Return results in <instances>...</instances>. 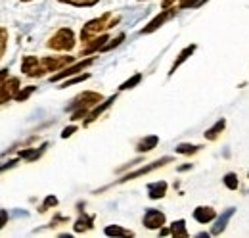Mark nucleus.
I'll use <instances>...</instances> for the list:
<instances>
[{
    "label": "nucleus",
    "mask_w": 249,
    "mask_h": 238,
    "mask_svg": "<svg viewBox=\"0 0 249 238\" xmlns=\"http://www.w3.org/2000/svg\"><path fill=\"white\" fill-rule=\"evenodd\" d=\"M75 44H77V39H75V31L71 27H60L46 40V48L56 52H71Z\"/></svg>",
    "instance_id": "3"
},
{
    "label": "nucleus",
    "mask_w": 249,
    "mask_h": 238,
    "mask_svg": "<svg viewBox=\"0 0 249 238\" xmlns=\"http://www.w3.org/2000/svg\"><path fill=\"white\" fill-rule=\"evenodd\" d=\"M58 2L60 4H67V6H73V8H92L100 0H58Z\"/></svg>",
    "instance_id": "26"
},
{
    "label": "nucleus",
    "mask_w": 249,
    "mask_h": 238,
    "mask_svg": "<svg viewBox=\"0 0 249 238\" xmlns=\"http://www.w3.org/2000/svg\"><path fill=\"white\" fill-rule=\"evenodd\" d=\"M73 61H77L75 56H42L40 58V69H42V75H48V73H56L63 67L71 65Z\"/></svg>",
    "instance_id": "7"
},
{
    "label": "nucleus",
    "mask_w": 249,
    "mask_h": 238,
    "mask_svg": "<svg viewBox=\"0 0 249 238\" xmlns=\"http://www.w3.org/2000/svg\"><path fill=\"white\" fill-rule=\"evenodd\" d=\"M146 190H148V198L150 200H161V198L167 196L169 184H167V180H154V182H150L146 186Z\"/></svg>",
    "instance_id": "17"
},
{
    "label": "nucleus",
    "mask_w": 249,
    "mask_h": 238,
    "mask_svg": "<svg viewBox=\"0 0 249 238\" xmlns=\"http://www.w3.org/2000/svg\"><path fill=\"white\" fill-rule=\"evenodd\" d=\"M8 79V69H0V83H4Z\"/></svg>",
    "instance_id": "40"
},
{
    "label": "nucleus",
    "mask_w": 249,
    "mask_h": 238,
    "mask_svg": "<svg viewBox=\"0 0 249 238\" xmlns=\"http://www.w3.org/2000/svg\"><path fill=\"white\" fill-rule=\"evenodd\" d=\"M94 61H96V56L83 58V60H79V61H73L71 65H67V67L60 69V71H56L54 75H50V83H62V81L69 79V77H73V75H79L81 71L89 69Z\"/></svg>",
    "instance_id": "4"
},
{
    "label": "nucleus",
    "mask_w": 249,
    "mask_h": 238,
    "mask_svg": "<svg viewBox=\"0 0 249 238\" xmlns=\"http://www.w3.org/2000/svg\"><path fill=\"white\" fill-rule=\"evenodd\" d=\"M224 129H226V119L220 118L217 123L213 125V127H209V129L205 131V135H203V137H205V140H209V142H215L218 137L224 133Z\"/></svg>",
    "instance_id": "20"
},
{
    "label": "nucleus",
    "mask_w": 249,
    "mask_h": 238,
    "mask_svg": "<svg viewBox=\"0 0 249 238\" xmlns=\"http://www.w3.org/2000/svg\"><path fill=\"white\" fill-rule=\"evenodd\" d=\"M126 39V35L124 33H119L117 37H113V39H109L107 42H106V46L102 48V52H109V50H113V48H117L119 44H123V40Z\"/></svg>",
    "instance_id": "30"
},
{
    "label": "nucleus",
    "mask_w": 249,
    "mask_h": 238,
    "mask_svg": "<svg viewBox=\"0 0 249 238\" xmlns=\"http://www.w3.org/2000/svg\"><path fill=\"white\" fill-rule=\"evenodd\" d=\"M192 167H194L192 163H186V165H178V171H180V173H184V171H190Z\"/></svg>",
    "instance_id": "39"
},
{
    "label": "nucleus",
    "mask_w": 249,
    "mask_h": 238,
    "mask_svg": "<svg viewBox=\"0 0 249 238\" xmlns=\"http://www.w3.org/2000/svg\"><path fill=\"white\" fill-rule=\"evenodd\" d=\"M58 204H60V200H58V198H56L54 194H48V196L44 198V202H42V204L38 206V213H46L48 209H50V208H56Z\"/></svg>",
    "instance_id": "29"
},
{
    "label": "nucleus",
    "mask_w": 249,
    "mask_h": 238,
    "mask_svg": "<svg viewBox=\"0 0 249 238\" xmlns=\"http://www.w3.org/2000/svg\"><path fill=\"white\" fill-rule=\"evenodd\" d=\"M234 213H236V208H228L226 211H222L220 215H217L215 225L211 227V237H218V235H222L226 231V227H228L230 219L234 217Z\"/></svg>",
    "instance_id": "13"
},
{
    "label": "nucleus",
    "mask_w": 249,
    "mask_h": 238,
    "mask_svg": "<svg viewBox=\"0 0 249 238\" xmlns=\"http://www.w3.org/2000/svg\"><path fill=\"white\" fill-rule=\"evenodd\" d=\"M102 100H104L102 92H96V90H83L81 94H77V96L71 100V104H69L65 110L71 114L69 119L75 123V121H81V119L87 118V116L90 114V110H92L94 106H98Z\"/></svg>",
    "instance_id": "2"
},
{
    "label": "nucleus",
    "mask_w": 249,
    "mask_h": 238,
    "mask_svg": "<svg viewBox=\"0 0 249 238\" xmlns=\"http://www.w3.org/2000/svg\"><path fill=\"white\" fill-rule=\"evenodd\" d=\"M46 148H48V142H44V144H42V146H38V148L19 150V152H18V158H21V159H25V161L33 163V161H36V159L46 152Z\"/></svg>",
    "instance_id": "19"
},
{
    "label": "nucleus",
    "mask_w": 249,
    "mask_h": 238,
    "mask_svg": "<svg viewBox=\"0 0 249 238\" xmlns=\"http://www.w3.org/2000/svg\"><path fill=\"white\" fill-rule=\"evenodd\" d=\"M142 79H144V75L142 73H134L132 77H128L124 83H121V87H119V90H130L134 89V87H138L140 83H142Z\"/></svg>",
    "instance_id": "27"
},
{
    "label": "nucleus",
    "mask_w": 249,
    "mask_h": 238,
    "mask_svg": "<svg viewBox=\"0 0 249 238\" xmlns=\"http://www.w3.org/2000/svg\"><path fill=\"white\" fill-rule=\"evenodd\" d=\"M248 194H249V190H248Z\"/></svg>",
    "instance_id": "44"
},
{
    "label": "nucleus",
    "mask_w": 249,
    "mask_h": 238,
    "mask_svg": "<svg viewBox=\"0 0 249 238\" xmlns=\"http://www.w3.org/2000/svg\"><path fill=\"white\" fill-rule=\"evenodd\" d=\"M173 161H175V158H171V156L159 158V159L152 161V163H146V165L138 167L136 171H130V173L123 175V178H119L115 184H123V182H128V180H134V178H140V177H144V175H150V173H154V171L161 169V167H165L167 163H173Z\"/></svg>",
    "instance_id": "5"
},
{
    "label": "nucleus",
    "mask_w": 249,
    "mask_h": 238,
    "mask_svg": "<svg viewBox=\"0 0 249 238\" xmlns=\"http://www.w3.org/2000/svg\"><path fill=\"white\" fill-rule=\"evenodd\" d=\"M196 50H197V44H188V46H184V48L178 52V56L175 58V61H173V65H171V69H169V77H173V75L177 73V69H178L186 60H190V56H194Z\"/></svg>",
    "instance_id": "15"
},
{
    "label": "nucleus",
    "mask_w": 249,
    "mask_h": 238,
    "mask_svg": "<svg viewBox=\"0 0 249 238\" xmlns=\"http://www.w3.org/2000/svg\"><path fill=\"white\" fill-rule=\"evenodd\" d=\"M119 21H121V16H117V14H113V12H106V14L94 18L90 21H87V23L83 25V29H81V35H79L83 46H85L87 42H90L92 39H96V37L107 33L109 29H113Z\"/></svg>",
    "instance_id": "1"
},
{
    "label": "nucleus",
    "mask_w": 249,
    "mask_h": 238,
    "mask_svg": "<svg viewBox=\"0 0 249 238\" xmlns=\"http://www.w3.org/2000/svg\"><path fill=\"white\" fill-rule=\"evenodd\" d=\"M104 235H106V237H134L132 231L124 229L121 225H107V227L104 229Z\"/></svg>",
    "instance_id": "22"
},
{
    "label": "nucleus",
    "mask_w": 249,
    "mask_h": 238,
    "mask_svg": "<svg viewBox=\"0 0 249 238\" xmlns=\"http://www.w3.org/2000/svg\"><path fill=\"white\" fill-rule=\"evenodd\" d=\"M6 48H8V29L6 27H0V60L4 58Z\"/></svg>",
    "instance_id": "31"
},
{
    "label": "nucleus",
    "mask_w": 249,
    "mask_h": 238,
    "mask_svg": "<svg viewBox=\"0 0 249 238\" xmlns=\"http://www.w3.org/2000/svg\"><path fill=\"white\" fill-rule=\"evenodd\" d=\"M117 96H119V94H113V96H109V98H104L98 106H94L92 110H90V114L83 119V127H90L94 121H98V119L102 118V116H104V114H106V112L115 104Z\"/></svg>",
    "instance_id": "9"
},
{
    "label": "nucleus",
    "mask_w": 249,
    "mask_h": 238,
    "mask_svg": "<svg viewBox=\"0 0 249 238\" xmlns=\"http://www.w3.org/2000/svg\"><path fill=\"white\" fill-rule=\"evenodd\" d=\"M77 129H79L77 125H69V127H65V129H63L60 137H62V139H69V137H73V135L77 133Z\"/></svg>",
    "instance_id": "33"
},
{
    "label": "nucleus",
    "mask_w": 249,
    "mask_h": 238,
    "mask_svg": "<svg viewBox=\"0 0 249 238\" xmlns=\"http://www.w3.org/2000/svg\"><path fill=\"white\" fill-rule=\"evenodd\" d=\"M180 12V8H178V4L177 6H171V8H163L159 14H157L156 18L148 23V25H144L142 29H140V35H152V33H156L157 29H161L167 21H171L177 14Z\"/></svg>",
    "instance_id": "6"
},
{
    "label": "nucleus",
    "mask_w": 249,
    "mask_h": 238,
    "mask_svg": "<svg viewBox=\"0 0 249 238\" xmlns=\"http://www.w3.org/2000/svg\"><path fill=\"white\" fill-rule=\"evenodd\" d=\"M138 2H146V0H138Z\"/></svg>",
    "instance_id": "42"
},
{
    "label": "nucleus",
    "mask_w": 249,
    "mask_h": 238,
    "mask_svg": "<svg viewBox=\"0 0 249 238\" xmlns=\"http://www.w3.org/2000/svg\"><path fill=\"white\" fill-rule=\"evenodd\" d=\"M90 77H92L90 73H79V75H73V77H69V79L62 81V87H60V89H67V87L79 85V83H83V81H89Z\"/></svg>",
    "instance_id": "25"
},
{
    "label": "nucleus",
    "mask_w": 249,
    "mask_h": 238,
    "mask_svg": "<svg viewBox=\"0 0 249 238\" xmlns=\"http://www.w3.org/2000/svg\"><path fill=\"white\" fill-rule=\"evenodd\" d=\"M19 89H21L19 77H10L4 83H0V106L6 104V102H10V100H14Z\"/></svg>",
    "instance_id": "10"
},
{
    "label": "nucleus",
    "mask_w": 249,
    "mask_h": 238,
    "mask_svg": "<svg viewBox=\"0 0 249 238\" xmlns=\"http://www.w3.org/2000/svg\"><path fill=\"white\" fill-rule=\"evenodd\" d=\"M248 178H249V171H248Z\"/></svg>",
    "instance_id": "43"
},
{
    "label": "nucleus",
    "mask_w": 249,
    "mask_h": 238,
    "mask_svg": "<svg viewBox=\"0 0 249 238\" xmlns=\"http://www.w3.org/2000/svg\"><path fill=\"white\" fill-rule=\"evenodd\" d=\"M175 4H178V0H163V2H161V8H171V6H175Z\"/></svg>",
    "instance_id": "37"
},
{
    "label": "nucleus",
    "mask_w": 249,
    "mask_h": 238,
    "mask_svg": "<svg viewBox=\"0 0 249 238\" xmlns=\"http://www.w3.org/2000/svg\"><path fill=\"white\" fill-rule=\"evenodd\" d=\"M169 229H171V237L173 238H188L190 237V233H188V229H186V221H184V219H177V221H173Z\"/></svg>",
    "instance_id": "21"
},
{
    "label": "nucleus",
    "mask_w": 249,
    "mask_h": 238,
    "mask_svg": "<svg viewBox=\"0 0 249 238\" xmlns=\"http://www.w3.org/2000/svg\"><path fill=\"white\" fill-rule=\"evenodd\" d=\"M167 223V215L161 211V209L150 208L144 211V217H142V225L150 231H159L161 227H165Z\"/></svg>",
    "instance_id": "8"
},
{
    "label": "nucleus",
    "mask_w": 249,
    "mask_h": 238,
    "mask_svg": "<svg viewBox=\"0 0 249 238\" xmlns=\"http://www.w3.org/2000/svg\"><path fill=\"white\" fill-rule=\"evenodd\" d=\"M60 223H69V217H65V215H60V213H58V215L50 221V225H48V227H58Z\"/></svg>",
    "instance_id": "34"
},
{
    "label": "nucleus",
    "mask_w": 249,
    "mask_h": 238,
    "mask_svg": "<svg viewBox=\"0 0 249 238\" xmlns=\"http://www.w3.org/2000/svg\"><path fill=\"white\" fill-rule=\"evenodd\" d=\"M94 215H89V213H85V211H81V215L75 219V223H73V231L77 233V235H83V233H87V231H92L94 229Z\"/></svg>",
    "instance_id": "16"
},
{
    "label": "nucleus",
    "mask_w": 249,
    "mask_h": 238,
    "mask_svg": "<svg viewBox=\"0 0 249 238\" xmlns=\"http://www.w3.org/2000/svg\"><path fill=\"white\" fill-rule=\"evenodd\" d=\"M21 73L25 77H29V79L44 77L42 69H40V58H36V56H23L21 58Z\"/></svg>",
    "instance_id": "11"
},
{
    "label": "nucleus",
    "mask_w": 249,
    "mask_h": 238,
    "mask_svg": "<svg viewBox=\"0 0 249 238\" xmlns=\"http://www.w3.org/2000/svg\"><path fill=\"white\" fill-rule=\"evenodd\" d=\"M21 2H33V0H21Z\"/></svg>",
    "instance_id": "41"
},
{
    "label": "nucleus",
    "mask_w": 249,
    "mask_h": 238,
    "mask_svg": "<svg viewBox=\"0 0 249 238\" xmlns=\"http://www.w3.org/2000/svg\"><path fill=\"white\" fill-rule=\"evenodd\" d=\"M19 159L21 158H14V159H8V161H4V163H0V173H4V171H10V169H14L18 163H19Z\"/></svg>",
    "instance_id": "32"
},
{
    "label": "nucleus",
    "mask_w": 249,
    "mask_h": 238,
    "mask_svg": "<svg viewBox=\"0 0 249 238\" xmlns=\"http://www.w3.org/2000/svg\"><path fill=\"white\" fill-rule=\"evenodd\" d=\"M36 92V87L35 85H29V87H23V89H19L18 90V94H16V102H27L29 100V96L31 94H35Z\"/></svg>",
    "instance_id": "28"
},
{
    "label": "nucleus",
    "mask_w": 249,
    "mask_h": 238,
    "mask_svg": "<svg viewBox=\"0 0 249 238\" xmlns=\"http://www.w3.org/2000/svg\"><path fill=\"white\" fill-rule=\"evenodd\" d=\"M157 144H159V137L157 135H146L136 142V152H140V154L152 152V150L157 148Z\"/></svg>",
    "instance_id": "18"
},
{
    "label": "nucleus",
    "mask_w": 249,
    "mask_h": 238,
    "mask_svg": "<svg viewBox=\"0 0 249 238\" xmlns=\"http://www.w3.org/2000/svg\"><path fill=\"white\" fill-rule=\"evenodd\" d=\"M192 217L199 225H207V223H213L217 219V211H215V208H211V206H197V208L194 209Z\"/></svg>",
    "instance_id": "14"
},
{
    "label": "nucleus",
    "mask_w": 249,
    "mask_h": 238,
    "mask_svg": "<svg viewBox=\"0 0 249 238\" xmlns=\"http://www.w3.org/2000/svg\"><path fill=\"white\" fill-rule=\"evenodd\" d=\"M107 40H109V35H107V33L96 37V39H92L90 42H87V44L81 48L79 56H81V58H87V56H92V54H96V52H102V48L106 46Z\"/></svg>",
    "instance_id": "12"
},
{
    "label": "nucleus",
    "mask_w": 249,
    "mask_h": 238,
    "mask_svg": "<svg viewBox=\"0 0 249 238\" xmlns=\"http://www.w3.org/2000/svg\"><path fill=\"white\" fill-rule=\"evenodd\" d=\"M169 235H171V229H165V227L159 229V237H169Z\"/></svg>",
    "instance_id": "38"
},
{
    "label": "nucleus",
    "mask_w": 249,
    "mask_h": 238,
    "mask_svg": "<svg viewBox=\"0 0 249 238\" xmlns=\"http://www.w3.org/2000/svg\"><path fill=\"white\" fill-rule=\"evenodd\" d=\"M222 184H224L228 190H238V188H240V178H238V175H236L234 171H228V173H224V177H222Z\"/></svg>",
    "instance_id": "24"
},
{
    "label": "nucleus",
    "mask_w": 249,
    "mask_h": 238,
    "mask_svg": "<svg viewBox=\"0 0 249 238\" xmlns=\"http://www.w3.org/2000/svg\"><path fill=\"white\" fill-rule=\"evenodd\" d=\"M203 148V146H199V144H190V142H180L175 152L177 154H180V156H194V154H197L199 150Z\"/></svg>",
    "instance_id": "23"
},
{
    "label": "nucleus",
    "mask_w": 249,
    "mask_h": 238,
    "mask_svg": "<svg viewBox=\"0 0 249 238\" xmlns=\"http://www.w3.org/2000/svg\"><path fill=\"white\" fill-rule=\"evenodd\" d=\"M8 219H10V217H8V211H6V209H0V231L6 227Z\"/></svg>",
    "instance_id": "36"
},
{
    "label": "nucleus",
    "mask_w": 249,
    "mask_h": 238,
    "mask_svg": "<svg viewBox=\"0 0 249 238\" xmlns=\"http://www.w3.org/2000/svg\"><path fill=\"white\" fill-rule=\"evenodd\" d=\"M199 0H178V8L180 10H186V8H196Z\"/></svg>",
    "instance_id": "35"
}]
</instances>
